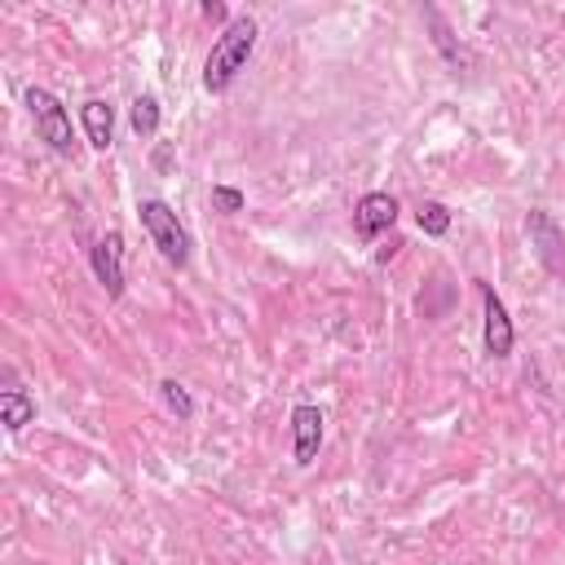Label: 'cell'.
Masks as SVG:
<instances>
[{"instance_id":"obj_1","label":"cell","mask_w":565,"mask_h":565,"mask_svg":"<svg viewBox=\"0 0 565 565\" xmlns=\"http://www.w3.org/2000/svg\"><path fill=\"white\" fill-rule=\"evenodd\" d=\"M252 49H256V18H234L225 31H221V40L212 44V53H207V62H203V88L207 93H225L243 71H247V57H252Z\"/></svg>"},{"instance_id":"obj_2","label":"cell","mask_w":565,"mask_h":565,"mask_svg":"<svg viewBox=\"0 0 565 565\" xmlns=\"http://www.w3.org/2000/svg\"><path fill=\"white\" fill-rule=\"evenodd\" d=\"M137 216H141V230L150 234V243L159 247V256L181 269V265L190 260V234H185V225L177 221V212H172L163 199H141V203H137Z\"/></svg>"},{"instance_id":"obj_3","label":"cell","mask_w":565,"mask_h":565,"mask_svg":"<svg viewBox=\"0 0 565 565\" xmlns=\"http://www.w3.org/2000/svg\"><path fill=\"white\" fill-rule=\"evenodd\" d=\"M26 110H31V124H35V132H40V141H44L53 154H75L71 115H66V106H62L49 88H26Z\"/></svg>"},{"instance_id":"obj_4","label":"cell","mask_w":565,"mask_h":565,"mask_svg":"<svg viewBox=\"0 0 565 565\" xmlns=\"http://www.w3.org/2000/svg\"><path fill=\"white\" fill-rule=\"evenodd\" d=\"M88 260H93L97 282L106 287V296L119 300V296H124V234H119V230H106V234L88 247Z\"/></svg>"},{"instance_id":"obj_5","label":"cell","mask_w":565,"mask_h":565,"mask_svg":"<svg viewBox=\"0 0 565 565\" xmlns=\"http://www.w3.org/2000/svg\"><path fill=\"white\" fill-rule=\"evenodd\" d=\"M477 291H481V309H486V353L490 358H508L512 344H516V331H512V318L494 291V282L477 278Z\"/></svg>"},{"instance_id":"obj_6","label":"cell","mask_w":565,"mask_h":565,"mask_svg":"<svg viewBox=\"0 0 565 565\" xmlns=\"http://www.w3.org/2000/svg\"><path fill=\"white\" fill-rule=\"evenodd\" d=\"M525 230H530V247H534V256L543 260V269H547V274H565V230H561L543 207L530 212Z\"/></svg>"},{"instance_id":"obj_7","label":"cell","mask_w":565,"mask_h":565,"mask_svg":"<svg viewBox=\"0 0 565 565\" xmlns=\"http://www.w3.org/2000/svg\"><path fill=\"white\" fill-rule=\"evenodd\" d=\"M393 221H397V199L384 194V190L362 194L358 207H353V230H358V238H380L384 230H393Z\"/></svg>"},{"instance_id":"obj_8","label":"cell","mask_w":565,"mask_h":565,"mask_svg":"<svg viewBox=\"0 0 565 565\" xmlns=\"http://www.w3.org/2000/svg\"><path fill=\"white\" fill-rule=\"evenodd\" d=\"M318 446H322V411L309 406V402H300L291 411V455H296V463L309 468L313 455H318Z\"/></svg>"},{"instance_id":"obj_9","label":"cell","mask_w":565,"mask_h":565,"mask_svg":"<svg viewBox=\"0 0 565 565\" xmlns=\"http://www.w3.org/2000/svg\"><path fill=\"white\" fill-rule=\"evenodd\" d=\"M79 119H84L88 146H93V150H110V141H115V106L102 102V97H88V102L79 106Z\"/></svg>"},{"instance_id":"obj_10","label":"cell","mask_w":565,"mask_h":565,"mask_svg":"<svg viewBox=\"0 0 565 565\" xmlns=\"http://www.w3.org/2000/svg\"><path fill=\"white\" fill-rule=\"evenodd\" d=\"M31 419H35V402L26 397V388H18V384L0 388V424L9 433H22Z\"/></svg>"},{"instance_id":"obj_11","label":"cell","mask_w":565,"mask_h":565,"mask_svg":"<svg viewBox=\"0 0 565 565\" xmlns=\"http://www.w3.org/2000/svg\"><path fill=\"white\" fill-rule=\"evenodd\" d=\"M128 124H132V132H137L141 141H146V137H154V132H159V97H154V93H141V97L132 102Z\"/></svg>"},{"instance_id":"obj_12","label":"cell","mask_w":565,"mask_h":565,"mask_svg":"<svg viewBox=\"0 0 565 565\" xmlns=\"http://www.w3.org/2000/svg\"><path fill=\"white\" fill-rule=\"evenodd\" d=\"M415 225H419L428 238H441V234L450 230V207L437 203V199H424V203L415 207Z\"/></svg>"},{"instance_id":"obj_13","label":"cell","mask_w":565,"mask_h":565,"mask_svg":"<svg viewBox=\"0 0 565 565\" xmlns=\"http://www.w3.org/2000/svg\"><path fill=\"white\" fill-rule=\"evenodd\" d=\"M159 397H163V406H168L177 419H190V415H194V397L185 393V384L163 380V384H159Z\"/></svg>"},{"instance_id":"obj_14","label":"cell","mask_w":565,"mask_h":565,"mask_svg":"<svg viewBox=\"0 0 565 565\" xmlns=\"http://www.w3.org/2000/svg\"><path fill=\"white\" fill-rule=\"evenodd\" d=\"M243 190H234V185H212V207L216 212H225V216H234V212H243Z\"/></svg>"},{"instance_id":"obj_15","label":"cell","mask_w":565,"mask_h":565,"mask_svg":"<svg viewBox=\"0 0 565 565\" xmlns=\"http://www.w3.org/2000/svg\"><path fill=\"white\" fill-rule=\"evenodd\" d=\"M154 163H159V168H168V163H172V150H168V146H159V150H154Z\"/></svg>"},{"instance_id":"obj_16","label":"cell","mask_w":565,"mask_h":565,"mask_svg":"<svg viewBox=\"0 0 565 565\" xmlns=\"http://www.w3.org/2000/svg\"><path fill=\"white\" fill-rule=\"evenodd\" d=\"M203 18H225V4H203Z\"/></svg>"}]
</instances>
